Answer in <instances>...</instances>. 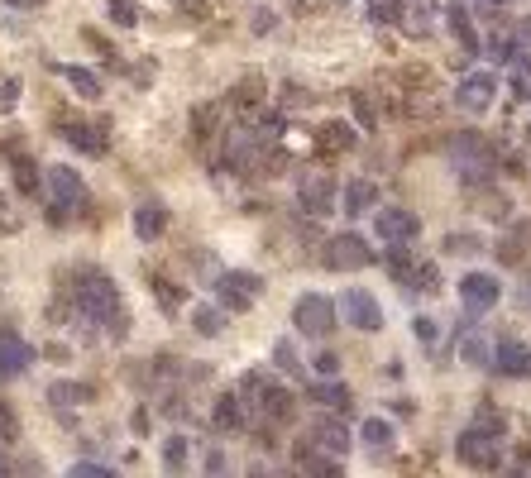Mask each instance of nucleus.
<instances>
[{"instance_id":"37","label":"nucleus","mask_w":531,"mask_h":478,"mask_svg":"<svg viewBox=\"0 0 531 478\" xmlns=\"http://www.w3.org/2000/svg\"><path fill=\"white\" fill-rule=\"evenodd\" d=\"M106 10H111V20L125 24V29H130V24H139V10H134V0H111Z\"/></svg>"},{"instance_id":"22","label":"nucleus","mask_w":531,"mask_h":478,"mask_svg":"<svg viewBox=\"0 0 531 478\" xmlns=\"http://www.w3.org/2000/svg\"><path fill=\"white\" fill-rule=\"evenodd\" d=\"M316 445H321V450H331V455H345V450H350V431H345V421H316Z\"/></svg>"},{"instance_id":"12","label":"nucleus","mask_w":531,"mask_h":478,"mask_svg":"<svg viewBox=\"0 0 531 478\" xmlns=\"http://www.w3.org/2000/svg\"><path fill=\"white\" fill-rule=\"evenodd\" d=\"M498 297H503V287H498L493 273H465V278H460V302H465L474 316L488 311V306H498Z\"/></svg>"},{"instance_id":"9","label":"nucleus","mask_w":531,"mask_h":478,"mask_svg":"<svg viewBox=\"0 0 531 478\" xmlns=\"http://www.w3.org/2000/svg\"><path fill=\"white\" fill-rule=\"evenodd\" d=\"M297 201H302V211L307 216H331L335 211V182L326 173H302L297 177Z\"/></svg>"},{"instance_id":"4","label":"nucleus","mask_w":531,"mask_h":478,"mask_svg":"<svg viewBox=\"0 0 531 478\" xmlns=\"http://www.w3.org/2000/svg\"><path fill=\"white\" fill-rule=\"evenodd\" d=\"M455 455L469 469H498V435L484 431V426H465L455 440Z\"/></svg>"},{"instance_id":"18","label":"nucleus","mask_w":531,"mask_h":478,"mask_svg":"<svg viewBox=\"0 0 531 478\" xmlns=\"http://www.w3.org/2000/svg\"><path fill=\"white\" fill-rule=\"evenodd\" d=\"M307 397H311V402H321V407H331V412H345V407L354 402V392L345 388L335 373H326L321 383H307Z\"/></svg>"},{"instance_id":"45","label":"nucleus","mask_w":531,"mask_h":478,"mask_svg":"<svg viewBox=\"0 0 531 478\" xmlns=\"http://www.w3.org/2000/svg\"><path fill=\"white\" fill-rule=\"evenodd\" d=\"M206 474H225V455L211 450V455H206Z\"/></svg>"},{"instance_id":"39","label":"nucleus","mask_w":531,"mask_h":478,"mask_svg":"<svg viewBox=\"0 0 531 478\" xmlns=\"http://www.w3.org/2000/svg\"><path fill=\"white\" fill-rule=\"evenodd\" d=\"M67 474L72 478H111V469H106V464H91V459H77Z\"/></svg>"},{"instance_id":"6","label":"nucleus","mask_w":531,"mask_h":478,"mask_svg":"<svg viewBox=\"0 0 531 478\" xmlns=\"http://www.w3.org/2000/svg\"><path fill=\"white\" fill-rule=\"evenodd\" d=\"M374 230L388 249H407V244L421 235V220L412 216V211H402V206H383L374 216Z\"/></svg>"},{"instance_id":"26","label":"nucleus","mask_w":531,"mask_h":478,"mask_svg":"<svg viewBox=\"0 0 531 478\" xmlns=\"http://www.w3.org/2000/svg\"><path fill=\"white\" fill-rule=\"evenodd\" d=\"M15 192L39 196V163H34L29 153H15Z\"/></svg>"},{"instance_id":"48","label":"nucleus","mask_w":531,"mask_h":478,"mask_svg":"<svg viewBox=\"0 0 531 478\" xmlns=\"http://www.w3.org/2000/svg\"><path fill=\"white\" fill-rule=\"evenodd\" d=\"M0 220H5V196H0Z\"/></svg>"},{"instance_id":"31","label":"nucleus","mask_w":531,"mask_h":478,"mask_svg":"<svg viewBox=\"0 0 531 478\" xmlns=\"http://www.w3.org/2000/svg\"><path fill=\"white\" fill-rule=\"evenodd\" d=\"M149 287L163 297V311H168V316H177V306H182V287H173L163 273H149Z\"/></svg>"},{"instance_id":"32","label":"nucleus","mask_w":531,"mask_h":478,"mask_svg":"<svg viewBox=\"0 0 531 478\" xmlns=\"http://www.w3.org/2000/svg\"><path fill=\"white\" fill-rule=\"evenodd\" d=\"M163 464H168V474H182V469H187V435H173V440L163 445Z\"/></svg>"},{"instance_id":"24","label":"nucleus","mask_w":531,"mask_h":478,"mask_svg":"<svg viewBox=\"0 0 531 478\" xmlns=\"http://www.w3.org/2000/svg\"><path fill=\"white\" fill-rule=\"evenodd\" d=\"M316 149H321V153H350L354 149L350 125H340V120H335V125H326V130L316 134Z\"/></svg>"},{"instance_id":"38","label":"nucleus","mask_w":531,"mask_h":478,"mask_svg":"<svg viewBox=\"0 0 531 478\" xmlns=\"http://www.w3.org/2000/svg\"><path fill=\"white\" fill-rule=\"evenodd\" d=\"M369 20L374 24H398V0H374V5H369Z\"/></svg>"},{"instance_id":"44","label":"nucleus","mask_w":531,"mask_h":478,"mask_svg":"<svg viewBox=\"0 0 531 478\" xmlns=\"http://www.w3.org/2000/svg\"><path fill=\"white\" fill-rule=\"evenodd\" d=\"M340 369V359H335V354H321V359H316V373H335Z\"/></svg>"},{"instance_id":"2","label":"nucleus","mask_w":531,"mask_h":478,"mask_svg":"<svg viewBox=\"0 0 531 478\" xmlns=\"http://www.w3.org/2000/svg\"><path fill=\"white\" fill-rule=\"evenodd\" d=\"M292 326L302 330V335H311V340H326L335 330V302L321 297V292L297 297V306H292Z\"/></svg>"},{"instance_id":"23","label":"nucleus","mask_w":531,"mask_h":478,"mask_svg":"<svg viewBox=\"0 0 531 478\" xmlns=\"http://www.w3.org/2000/svg\"><path fill=\"white\" fill-rule=\"evenodd\" d=\"M211 426H216V431H244V407L240 402H235V397H221V402H216V412H211Z\"/></svg>"},{"instance_id":"21","label":"nucleus","mask_w":531,"mask_h":478,"mask_svg":"<svg viewBox=\"0 0 531 478\" xmlns=\"http://www.w3.org/2000/svg\"><path fill=\"white\" fill-rule=\"evenodd\" d=\"M378 187L369 182V177H359V182H345V216H364L369 206H374Z\"/></svg>"},{"instance_id":"47","label":"nucleus","mask_w":531,"mask_h":478,"mask_svg":"<svg viewBox=\"0 0 531 478\" xmlns=\"http://www.w3.org/2000/svg\"><path fill=\"white\" fill-rule=\"evenodd\" d=\"M5 469H10V464H5V440H0V474H5Z\"/></svg>"},{"instance_id":"40","label":"nucleus","mask_w":531,"mask_h":478,"mask_svg":"<svg viewBox=\"0 0 531 478\" xmlns=\"http://www.w3.org/2000/svg\"><path fill=\"white\" fill-rule=\"evenodd\" d=\"M15 101H20V77H5V82H0V115L15 110Z\"/></svg>"},{"instance_id":"34","label":"nucleus","mask_w":531,"mask_h":478,"mask_svg":"<svg viewBox=\"0 0 531 478\" xmlns=\"http://www.w3.org/2000/svg\"><path fill=\"white\" fill-rule=\"evenodd\" d=\"M273 359H278V369H283V373H292L297 383H307V369L297 364V354H292V345H278V349H273Z\"/></svg>"},{"instance_id":"10","label":"nucleus","mask_w":531,"mask_h":478,"mask_svg":"<svg viewBox=\"0 0 531 478\" xmlns=\"http://www.w3.org/2000/svg\"><path fill=\"white\" fill-rule=\"evenodd\" d=\"M388 273H393V283H402V287H421V292H436V287H441V273H436L431 263H412L402 249H388Z\"/></svg>"},{"instance_id":"42","label":"nucleus","mask_w":531,"mask_h":478,"mask_svg":"<svg viewBox=\"0 0 531 478\" xmlns=\"http://www.w3.org/2000/svg\"><path fill=\"white\" fill-rule=\"evenodd\" d=\"M512 39H517L522 48H531V15H527V20H517V29H512Z\"/></svg>"},{"instance_id":"35","label":"nucleus","mask_w":531,"mask_h":478,"mask_svg":"<svg viewBox=\"0 0 531 478\" xmlns=\"http://www.w3.org/2000/svg\"><path fill=\"white\" fill-rule=\"evenodd\" d=\"M517 48H522L517 39H498V34H493V39L484 44V53H488V58H498V63H512V58H517Z\"/></svg>"},{"instance_id":"5","label":"nucleus","mask_w":531,"mask_h":478,"mask_svg":"<svg viewBox=\"0 0 531 478\" xmlns=\"http://www.w3.org/2000/svg\"><path fill=\"white\" fill-rule=\"evenodd\" d=\"M259 292H264V278H259V273H240V268H230L225 278H216L221 311H249Z\"/></svg>"},{"instance_id":"19","label":"nucleus","mask_w":531,"mask_h":478,"mask_svg":"<svg viewBox=\"0 0 531 478\" xmlns=\"http://www.w3.org/2000/svg\"><path fill=\"white\" fill-rule=\"evenodd\" d=\"M34 369V345L24 340H5L0 345V378H20V373Z\"/></svg>"},{"instance_id":"43","label":"nucleus","mask_w":531,"mask_h":478,"mask_svg":"<svg viewBox=\"0 0 531 478\" xmlns=\"http://www.w3.org/2000/svg\"><path fill=\"white\" fill-rule=\"evenodd\" d=\"M412 330H417V340H436V326H431V321H412Z\"/></svg>"},{"instance_id":"46","label":"nucleus","mask_w":531,"mask_h":478,"mask_svg":"<svg viewBox=\"0 0 531 478\" xmlns=\"http://www.w3.org/2000/svg\"><path fill=\"white\" fill-rule=\"evenodd\" d=\"M5 5H15V10H29V5H39V0H5Z\"/></svg>"},{"instance_id":"1","label":"nucleus","mask_w":531,"mask_h":478,"mask_svg":"<svg viewBox=\"0 0 531 478\" xmlns=\"http://www.w3.org/2000/svg\"><path fill=\"white\" fill-rule=\"evenodd\" d=\"M72 302H77L82 321H96V326H106V330H125V297H120L111 273L82 268L77 283H72Z\"/></svg>"},{"instance_id":"17","label":"nucleus","mask_w":531,"mask_h":478,"mask_svg":"<svg viewBox=\"0 0 531 478\" xmlns=\"http://www.w3.org/2000/svg\"><path fill=\"white\" fill-rule=\"evenodd\" d=\"M398 24L412 39H421L436 24V0H398Z\"/></svg>"},{"instance_id":"14","label":"nucleus","mask_w":531,"mask_h":478,"mask_svg":"<svg viewBox=\"0 0 531 478\" xmlns=\"http://www.w3.org/2000/svg\"><path fill=\"white\" fill-rule=\"evenodd\" d=\"M63 139L72 144V149L91 153V158H106V149H111V134H106V125H63Z\"/></svg>"},{"instance_id":"27","label":"nucleus","mask_w":531,"mask_h":478,"mask_svg":"<svg viewBox=\"0 0 531 478\" xmlns=\"http://www.w3.org/2000/svg\"><path fill=\"white\" fill-rule=\"evenodd\" d=\"M450 34L460 39V48L465 53H479V39H474V24H469V10L455 0V10H450Z\"/></svg>"},{"instance_id":"15","label":"nucleus","mask_w":531,"mask_h":478,"mask_svg":"<svg viewBox=\"0 0 531 478\" xmlns=\"http://www.w3.org/2000/svg\"><path fill=\"white\" fill-rule=\"evenodd\" d=\"M134 235L139 239H158V235H168V206L163 201H139L134 206Z\"/></svg>"},{"instance_id":"20","label":"nucleus","mask_w":531,"mask_h":478,"mask_svg":"<svg viewBox=\"0 0 531 478\" xmlns=\"http://www.w3.org/2000/svg\"><path fill=\"white\" fill-rule=\"evenodd\" d=\"M58 77H63V82L77 91L82 101H101V96H106L101 77H96V72H87V67H58Z\"/></svg>"},{"instance_id":"33","label":"nucleus","mask_w":531,"mask_h":478,"mask_svg":"<svg viewBox=\"0 0 531 478\" xmlns=\"http://www.w3.org/2000/svg\"><path fill=\"white\" fill-rule=\"evenodd\" d=\"M192 321H197L201 335H216L225 316H221V306H197V311H192Z\"/></svg>"},{"instance_id":"41","label":"nucleus","mask_w":531,"mask_h":478,"mask_svg":"<svg viewBox=\"0 0 531 478\" xmlns=\"http://www.w3.org/2000/svg\"><path fill=\"white\" fill-rule=\"evenodd\" d=\"M354 110H359V125H364V130H374L378 125V115L369 110V96H354Z\"/></svg>"},{"instance_id":"30","label":"nucleus","mask_w":531,"mask_h":478,"mask_svg":"<svg viewBox=\"0 0 531 478\" xmlns=\"http://www.w3.org/2000/svg\"><path fill=\"white\" fill-rule=\"evenodd\" d=\"M364 445H369V450H388V445H393V421H383V416L364 421Z\"/></svg>"},{"instance_id":"8","label":"nucleus","mask_w":531,"mask_h":478,"mask_svg":"<svg viewBox=\"0 0 531 478\" xmlns=\"http://www.w3.org/2000/svg\"><path fill=\"white\" fill-rule=\"evenodd\" d=\"M44 187H48V196H53V206H63V211H77V206L87 201V182L77 177V168H67V163L48 168Z\"/></svg>"},{"instance_id":"13","label":"nucleus","mask_w":531,"mask_h":478,"mask_svg":"<svg viewBox=\"0 0 531 478\" xmlns=\"http://www.w3.org/2000/svg\"><path fill=\"white\" fill-rule=\"evenodd\" d=\"M345 321L359 330H383V306H378L374 292H364V287H354V292H345Z\"/></svg>"},{"instance_id":"29","label":"nucleus","mask_w":531,"mask_h":478,"mask_svg":"<svg viewBox=\"0 0 531 478\" xmlns=\"http://www.w3.org/2000/svg\"><path fill=\"white\" fill-rule=\"evenodd\" d=\"M87 397H96V388H87V383H53V388H48V402H58V407L87 402Z\"/></svg>"},{"instance_id":"28","label":"nucleus","mask_w":531,"mask_h":478,"mask_svg":"<svg viewBox=\"0 0 531 478\" xmlns=\"http://www.w3.org/2000/svg\"><path fill=\"white\" fill-rule=\"evenodd\" d=\"M259 402H264V412L273 416V421H288V416H292V397L283 388H273V383L259 388Z\"/></svg>"},{"instance_id":"16","label":"nucleus","mask_w":531,"mask_h":478,"mask_svg":"<svg viewBox=\"0 0 531 478\" xmlns=\"http://www.w3.org/2000/svg\"><path fill=\"white\" fill-rule=\"evenodd\" d=\"M450 149H455V163H460V168H469V173H484L488 163H493V153H488V139H484V134H460Z\"/></svg>"},{"instance_id":"11","label":"nucleus","mask_w":531,"mask_h":478,"mask_svg":"<svg viewBox=\"0 0 531 478\" xmlns=\"http://www.w3.org/2000/svg\"><path fill=\"white\" fill-rule=\"evenodd\" d=\"M488 369L498 378H531V345H517V340H498L493 354H488Z\"/></svg>"},{"instance_id":"3","label":"nucleus","mask_w":531,"mask_h":478,"mask_svg":"<svg viewBox=\"0 0 531 478\" xmlns=\"http://www.w3.org/2000/svg\"><path fill=\"white\" fill-rule=\"evenodd\" d=\"M321 263L331 268V273H354V268H369L374 263V249L364 244V239L345 230V235L326 239V249H321Z\"/></svg>"},{"instance_id":"25","label":"nucleus","mask_w":531,"mask_h":478,"mask_svg":"<svg viewBox=\"0 0 531 478\" xmlns=\"http://www.w3.org/2000/svg\"><path fill=\"white\" fill-rule=\"evenodd\" d=\"M508 82H512V96L517 101H531V58L517 48V58L508 63Z\"/></svg>"},{"instance_id":"7","label":"nucleus","mask_w":531,"mask_h":478,"mask_svg":"<svg viewBox=\"0 0 531 478\" xmlns=\"http://www.w3.org/2000/svg\"><path fill=\"white\" fill-rule=\"evenodd\" d=\"M493 96H498V77L493 72H469V77H460V87H455V106L465 110V115H484L493 106Z\"/></svg>"},{"instance_id":"36","label":"nucleus","mask_w":531,"mask_h":478,"mask_svg":"<svg viewBox=\"0 0 531 478\" xmlns=\"http://www.w3.org/2000/svg\"><path fill=\"white\" fill-rule=\"evenodd\" d=\"M0 440H5V445L20 440V421H15V407H10V402H0Z\"/></svg>"}]
</instances>
